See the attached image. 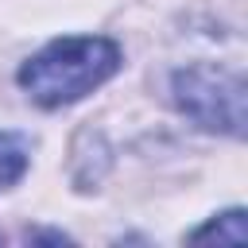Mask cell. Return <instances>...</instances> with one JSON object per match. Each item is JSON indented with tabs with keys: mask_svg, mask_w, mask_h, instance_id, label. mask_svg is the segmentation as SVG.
Listing matches in <instances>:
<instances>
[{
	"mask_svg": "<svg viewBox=\"0 0 248 248\" xmlns=\"http://www.w3.org/2000/svg\"><path fill=\"white\" fill-rule=\"evenodd\" d=\"M124 54L105 35H66L35 50L19 66V89L39 108H62L89 97L120 70Z\"/></svg>",
	"mask_w": 248,
	"mask_h": 248,
	"instance_id": "cell-1",
	"label": "cell"
},
{
	"mask_svg": "<svg viewBox=\"0 0 248 248\" xmlns=\"http://www.w3.org/2000/svg\"><path fill=\"white\" fill-rule=\"evenodd\" d=\"M190 240H229V244H244L248 240V225H244V209H229L217 221L202 225L190 232Z\"/></svg>",
	"mask_w": 248,
	"mask_h": 248,
	"instance_id": "cell-4",
	"label": "cell"
},
{
	"mask_svg": "<svg viewBox=\"0 0 248 248\" xmlns=\"http://www.w3.org/2000/svg\"><path fill=\"white\" fill-rule=\"evenodd\" d=\"M174 105L205 132L240 136L244 132V78L221 66H186L170 78Z\"/></svg>",
	"mask_w": 248,
	"mask_h": 248,
	"instance_id": "cell-2",
	"label": "cell"
},
{
	"mask_svg": "<svg viewBox=\"0 0 248 248\" xmlns=\"http://www.w3.org/2000/svg\"><path fill=\"white\" fill-rule=\"evenodd\" d=\"M27 174V143L12 132H0V190L16 186Z\"/></svg>",
	"mask_w": 248,
	"mask_h": 248,
	"instance_id": "cell-3",
	"label": "cell"
}]
</instances>
